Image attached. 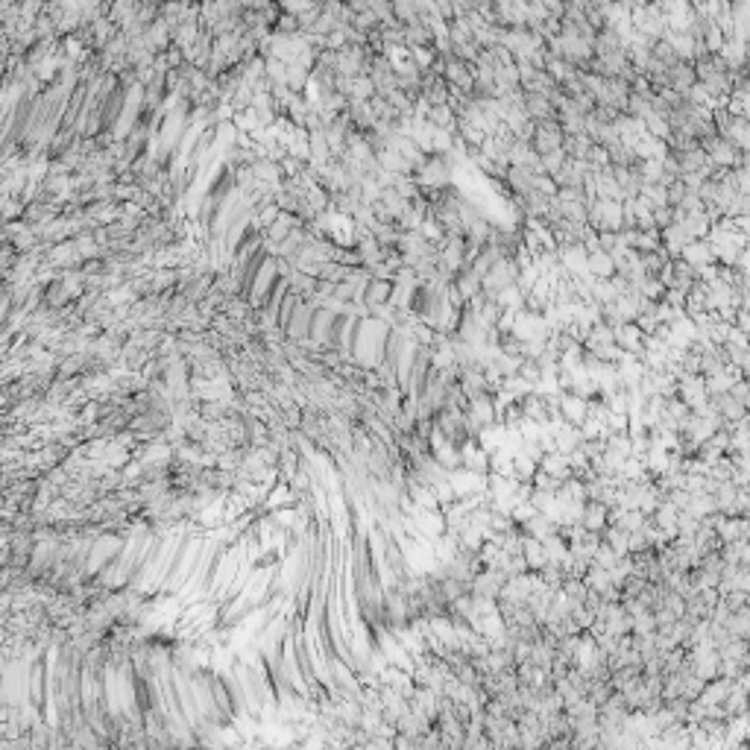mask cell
<instances>
[{"label": "cell", "instance_id": "11", "mask_svg": "<svg viewBox=\"0 0 750 750\" xmlns=\"http://www.w3.org/2000/svg\"><path fill=\"white\" fill-rule=\"evenodd\" d=\"M533 472H537V463H533L528 455L516 452V455H513V478H516V481H530Z\"/></svg>", "mask_w": 750, "mask_h": 750}, {"label": "cell", "instance_id": "8", "mask_svg": "<svg viewBox=\"0 0 750 750\" xmlns=\"http://www.w3.org/2000/svg\"><path fill=\"white\" fill-rule=\"evenodd\" d=\"M686 513H692L694 519H704V516L718 513L716 495H712V492H694V495L689 498V507H686Z\"/></svg>", "mask_w": 750, "mask_h": 750}, {"label": "cell", "instance_id": "16", "mask_svg": "<svg viewBox=\"0 0 750 750\" xmlns=\"http://www.w3.org/2000/svg\"><path fill=\"white\" fill-rule=\"evenodd\" d=\"M592 267H595V270H598V273H610V267H606V261H604V255H595V258H592Z\"/></svg>", "mask_w": 750, "mask_h": 750}, {"label": "cell", "instance_id": "1", "mask_svg": "<svg viewBox=\"0 0 750 750\" xmlns=\"http://www.w3.org/2000/svg\"><path fill=\"white\" fill-rule=\"evenodd\" d=\"M557 410L560 417L571 425H580L583 417H586V399L575 396V393H560V402H557Z\"/></svg>", "mask_w": 750, "mask_h": 750}, {"label": "cell", "instance_id": "9", "mask_svg": "<svg viewBox=\"0 0 750 750\" xmlns=\"http://www.w3.org/2000/svg\"><path fill=\"white\" fill-rule=\"evenodd\" d=\"M601 540H604L606 545H610L618 557L630 554V551H628V530H621L618 525H604V530H601Z\"/></svg>", "mask_w": 750, "mask_h": 750}, {"label": "cell", "instance_id": "2", "mask_svg": "<svg viewBox=\"0 0 750 750\" xmlns=\"http://www.w3.org/2000/svg\"><path fill=\"white\" fill-rule=\"evenodd\" d=\"M537 469H542V472L551 475V478H560V481L571 478L568 457L560 455V452H542V457H540V463H537Z\"/></svg>", "mask_w": 750, "mask_h": 750}, {"label": "cell", "instance_id": "7", "mask_svg": "<svg viewBox=\"0 0 750 750\" xmlns=\"http://www.w3.org/2000/svg\"><path fill=\"white\" fill-rule=\"evenodd\" d=\"M724 628L733 633L736 639H750V604L747 606H739V610L730 613Z\"/></svg>", "mask_w": 750, "mask_h": 750}, {"label": "cell", "instance_id": "15", "mask_svg": "<svg viewBox=\"0 0 750 750\" xmlns=\"http://www.w3.org/2000/svg\"><path fill=\"white\" fill-rule=\"evenodd\" d=\"M651 613H654V621H656V628H668V624H671V621L677 618V616H674L671 610H666L663 604H656V606H654Z\"/></svg>", "mask_w": 750, "mask_h": 750}, {"label": "cell", "instance_id": "10", "mask_svg": "<svg viewBox=\"0 0 750 750\" xmlns=\"http://www.w3.org/2000/svg\"><path fill=\"white\" fill-rule=\"evenodd\" d=\"M498 390H507L513 399H522V396H528V393H533V381L522 379V375L516 372V375H504L502 387H498Z\"/></svg>", "mask_w": 750, "mask_h": 750}, {"label": "cell", "instance_id": "13", "mask_svg": "<svg viewBox=\"0 0 750 750\" xmlns=\"http://www.w3.org/2000/svg\"><path fill=\"white\" fill-rule=\"evenodd\" d=\"M698 525H701V519H694V516L686 513V510H677V533H689V537H694Z\"/></svg>", "mask_w": 750, "mask_h": 750}, {"label": "cell", "instance_id": "14", "mask_svg": "<svg viewBox=\"0 0 750 750\" xmlns=\"http://www.w3.org/2000/svg\"><path fill=\"white\" fill-rule=\"evenodd\" d=\"M727 393H730V396H733L736 402H742L744 407L750 405V390H747V379H744V375H742V379H736L733 384H730V390H727Z\"/></svg>", "mask_w": 750, "mask_h": 750}, {"label": "cell", "instance_id": "3", "mask_svg": "<svg viewBox=\"0 0 750 750\" xmlns=\"http://www.w3.org/2000/svg\"><path fill=\"white\" fill-rule=\"evenodd\" d=\"M580 443H583L580 428H578V425H571V422H560V428L554 431V449H557L560 455H568V452H575Z\"/></svg>", "mask_w": 750, "mask_h": 750}, {"label": "cell", "instance_id": "6", "mask_svg": "<svg viewBox=\"0 0 750 750\" xmlns=\"http://www.w3.org/2000/svg\"><path fill=\"white\" fill-rule=\"evenodd\" d=\"M519 530H522V533H528V537H537V540H542V537H548V533L560 530V525H554V522H551L545 513H540V510H537V513H533V516H530V519H528V522H525Z\"/></svg>", "mask_w": 750, "mask_h": 750}, {"label": "cell", "instance_id": "12", "mask_svg": "<svg viewBox=\"0 0 750 750\" xmlns=\"http://www.w3.org/2000/svg\"><path fill=\"white\" fill-rule=\"evenodd\" d=\"M533 513H537V507H533L530 502H516V504H513V510H510V519H513V525H516V528H522V525L530 519Z\"/></svg>", "mask_w": 750, "mask_h": 750}, {"label": "cell", "instance_id": "4", "mask_svg": "<svg viewBox=\"0 0 750 750\" xmlns=\"http://www.w3.org/2000/svg\"><path fill=\"white\" fill-rule=\"evenodd\" d=\"M522 557H525V563H528V571H540V568L548 563L542 542H540L537 537H528V533H522Z\"/></svg>", "mask_w": 750, "mask_h": 750}, {"label": "cell", "instance_id": "5", "mask_svg": "<svg viewBox=\"0 0 750 750\" xmlns=\"http://www.w3.org/2000/svg\"><path fill=\"white\" fill-rule=\"evenodd\" d=\"M580 525L586 528V530H604V525H606V504L604 502H595V498H589V502L583 504V519H580Z\"/></svg>", "mask_w": 750, "mask_h": 750}]
</instances>
